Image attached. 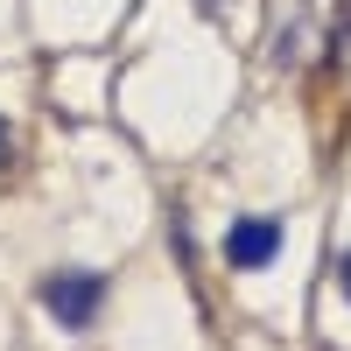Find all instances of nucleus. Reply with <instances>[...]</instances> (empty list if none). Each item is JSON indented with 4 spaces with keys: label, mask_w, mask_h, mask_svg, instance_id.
Instances as JSON below:
<instances>
[{
    "label": "nucleus",
    "mask_w": 351,
    "mask_h": 351,
    "mask_svg": "<svg viewBox=\"0 0 351 351\" xmlns=\"http://www.w3.org/2000/svg\"><path fill=\"white\" fill-rule=\"evenodd\" d=\"M99 302H106V274H92V267H71V274H49L43 281V309L64 330H92Z\"/></svg>",
    "instance_id": "nucleus-1"
},
{
    "label": "nucleus",
    "mask_w": 351,
    "mask_h": 351,
    "mask_svg": "<svg viewBox=\"0 0 351 351\" xmlns=\"http://www.w3.org/2000/svg\"><path fill=\"white\" fill-rule=\"evenodd\" d=\"M8 155H14V134H8V120H0V169H8Z\"/></svg>",
    "instance_id": "nucleus-4"
},
{
    "label": "nucleus",
    "mask_w": 351,
    "mask_h": 351,
    "mask_svg": "<svg viewBox=\"0 0 351 351\" xmlns=\"http://www.w3.org/2000/svg\"><path fill=\"white\" fill-rule=\"evenodd\" d=\"M337 288H344V302H351V253L337 260Z\"/></svg>",
    "instance_id": "nucleus-3"
},
{
    "label": "nucleus",
    "mask_w": 351,
    "mask_h": 351,
    "mask_svg": "<svg viewBox=\"0 0 351 351\" xmlns=\"http://www.w3.org/2000/svg\"><path fill=\"white\" fill-rule=\"evenodd\" d=\"M281 253V218H232L225 232V267L232 274H260Z\"/></svg>",
    "instance_id": "nucleus-2"
},
{
    "label": "nucleus",
    "mask_w": 351,
    "mask_h": 351,
    "mask_svg": "<svg viewBox=\"0 0 351 351\" xmlns=\"http://www.w3.org/2000/svg\"><path fill=\"white\" fill-rule=\"evenodd\" d=\"M344 36H351V14H344Z\"/></svg>",
    "instance_id": "nucleus-5"
}]
</instances>
